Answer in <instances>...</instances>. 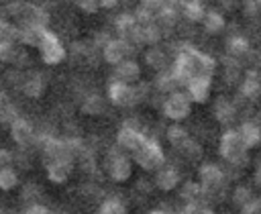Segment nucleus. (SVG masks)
Wrapping results in <instances>:
<instances>
[{
	"label": "nucleus",
	"instance_id": "20e7f679",
	"mask_svg": "<svg viewBox=\"0 0 261 214\" xmlns=\"http://www.w3.org/2000/svg\"><path fill=\"white\" fill-rule=\"evenodd\" d=\"M145 94V86H139V88H130L128 84H122V82H112L110 88H108V96L114 104H120V106H130L135 102H139Z\"/></svg>",
	"mask_w": 261,
	"mask_h": 214
},
{
	"label": "nucleus",
	"instance_id": "c03bdc74",
	"mask_svg": "<svg viewBox=\"0 0 261 214\" xmlns=\"http://www.w3.org/2000/svg\"><path fill=\"white\" fill-rule=\"evenodd\" d=\"M255 181L261 185V165H259V169H257V173H255Z\"/></svg>",
	"mask_w": 261,
	"mask_h": 214
},
{
	"label": "nucleus",
	"instance_id": "412c9836",
	"mask_svg": "<svg viewBox=\"0 0 261 214\" xmlns=\"http://www.w3.org/2000/svg\"><path fill=\"white\" fill-rule=\"evenodd\" d=\"M18 47L14 41H0V61L4 63H14L16 55H18Z\"/></svg>",
	"mask_w": 261,
	"mask_h": 214
},
{
	"label": "nucleus",
	"instance_id": "4be33fe9",
	"mask_svg": "<svg viewBox=\"0 0 261 214\" xmlns=\"http://www.w3.org/2000/svg\"><path fill=\"white\" fill-rule=\"evenodd\" d=\"M18 185V175L12 167H4L0 169V190H14Z\"/></svg>",
	"mask_w": 261,
	"mask_h": 214
},
{
	"label": "nucleus",
	"instance_id": "c756f323",
	"mask_svg": "<svg viewBox=\"0 0 261 214\" xmlns=\"http://www.w3.org/2000/svg\"><path fill=\"white\" fill-rule=\"evenodd\" d=\"M200 194H202V185H198L196 181H188V183L184 185V190H181V196H184L186 200H190V202H194Z\"/></svg>",
	"mask_w": 261,
	"mask_h": 214
},
{
	"label": "nucleus",
	"instance_id": "49530a36",
	"mask_svg": "<svg viewBox=\"0 0 261 214\" xmlns=\"http://www.w3.org/2000/svg\"><path fill=\"white\" fill-rule=\"evenodd\" d=\"M151 214H165V212H161V210H155V212H151Z\"/></svg>",
	"mask_w": 261,
	"mask_h": 214
},
{
	"label": "nucleus",
	"instance_id": "7ed1b4c3",
	"mask_svg": "<svg viewBox=\"0 0 261 214\" xmlns=\"http://www.w3.org/2000/svg\"><path fill=\"white\" fill-rule=\"evenodd\" d=\"M39 51H41V59L47 63V65H55V63H59L63 57H65V49H63V45L59 43V39L53 35V33H49L47 29L43 31V37H41V41H39Z\"/></svg>",
	"mask_w": 261,
	"mask_h": 214
},
{
	"label": "nucleus",
	"instance_id": "79ce46f5",
	"mask_svg": "<svg viewBox=\"0 0 261 214\" xmlns=\"http://www.w3.org/2000/svg\"><path fill=\"white\" fill-rule=\"evenodd\" d=\"M98 4H100V6L110 8V6H114V4H116V0H98Z\"/></svg>",
	"mask_w": 261,
	"mask_h": 214
},
{
	"label": "nucleus",
	"instance_id": "a211bd4d",
	"mask_svg": "<svg viewBox=\"0 0 261 214\" xmlns=\"http://www.w3.org/2000/svg\"><path fill=\"white\" fill-rule=\"evenodd\" d=\"M16 116H18V114H16V108H14V104L10 102L8 94H4V92L0 90V122H12Z\"/></svg>",
	"mask_w": 261,
	"mask_h": 214
},
{
	"label": "nucleus",
	"instance_id": "ddd939ff",
	"mask_svg": "<svg viewBox=\"0 0 261 214\" xmlns=\"http://www.w3.org/2000/svg\"><path fill=\"white\" fill-rule=\"evenodd\" d=\"M188 90H190V96H192L196 102H206L208 92H210V77H206V75L192 77V79L188 82Z\"/></svg>",
	"mask_w": 261,
	"mask_h": 214
},
{
	"label": "nucleus",
	"instance_id": "f03ea898",
	"mask_svg": "<svg viewBox=\"0 0 261 214\" xmlns=\"http://www.w3.org/2000/svg\"><path fill=\"white\" fill-rule=\"evenodd\" d=\"M220 155L224 159H228L232 165H243L247 163V147L243 145L239 132L234 130H228L222 135V141H220Z\"/></svg>",
	"mask_w": 261,
	"mask_h": 214
},
{
	"label": "nucleus",
	"instance_id": "1a4fd4ad",
	"mask_svg": "<svg viewBox=\"0 0 261 214\" xmlns=\"http://www.w3.org/2000/svg\"><path fill=\"white\" fill-rule=\"evenodd\" d=\"M45 167H47V175H49V179H51L53 183H63V181L69 177L71 169H73V159H55V161H47Z\"/></svg>",
	"mask_w": 261,
	"mask_h": 214
},
{
	"label": "nucleus",
	"instance_id": "aec40b11",
	"mask_svg": "<svg viewBox=\"0 0 261 214\" xmlns=\"http://www.w3.org/2000/svg\"><path fill=\"white\" fill-rule=\"evenodd\" d=\"M135 37L141 43H157L159 41V29H155L153 24H141V26H137Z\"/></svg>",
	"mask_w": 261,
	"mask_h": 214
},
{
	"label": "nucleus",
	"instance_id": "a878e982",
	"mask_svg": "<svg viewBox=\"0 0 261 214\" xmlns=\"http://www.w3.org/2000/svg\"><path fill=\"white\" fill-rule=\"evenodd\" d=\"M241 92H243L245 96H249V98H255V96H257V92H259V82H257V77H255V71H251V73L247 75L245 84L241 86Z\"/></svg>",
	"mask_w": 261,
	"mask_h": 214
},
{
	"label": "nucleus",
	"instance_id": "ea45409f",
	"mask_svg": "<svg viewBox=\"0 0 261 214\" xmlns=\"http://www.w3.org/2000/svg\"><path fill=\"white\" fill-rule=\"evenodd\" d=\"M37 194H39V190L33 183H27L22 188V200H33V198H37Z\"/></svg>",
	"mask_w": 261,
	"mask_h": 214
},
{
	"label": "nucleus",
	"instance_id": "f3484780",
	"mask_svg": "<svg viewBox=\"0 0 261 214\" xmlns=\"http://www.w3.org/2000/svg\"><path fill=\"white\" fill-rule=\"evenodd\" d=\"M239 137H241V141H243L245 147H253V145H257V143L261 141V130H259V126L247 122V124L241 126Z\"/></svg>",
	"mask_w": 261,
	"mask_h": 214
},
{
	"label": "nucleus",
	"instance_id": "7c9ffc66",
	"mask_svg": "<svg viewBox=\"0 0 261 214\" xmlns=\"http://www.w3.org/2000/svg\"><path fill=\"white\" fill-rule=\"evenodd\" d=\"M145 59H147V63H149L151 67H163V61H165L163 51H159V49H151V51H147Z\"/></svg>",
	"mask_w": 261,
	"mask_h": 214
},
{
	"label": "nucleus",
	"instance_id": "4c0bfd02",
	"mask_svg": "<svg viewBox=\"0 0 261 214\" xmlns=\"http://www.w3.org/2000/svg\"><path fill=\"white\" fill-rule=\"evenodd\" d=\"M77 6H80L82 10H86V12H94V10L100 8L98 0H77Z\"/></svg>",
	"mask_w": 261,
	"mask_h": 214
},
{
	"label": "nucleus",
	"instance_id": "72a5a7b5",
	"mask_svg": "<svg viewBox=\"0 0 261 214\" xmlns=\"http://www.w3.org/2000/svg\"><path fill=\"white\" fill-rule=\"evenodd\" d=\"M232 196H234V202L243 206V204H247V202L251 200V190H249V188H245V185H241V188H237V190H234V194H232Z\"/></svg>",
	"mask_w": 261,
	"mask_h": 214
},
{
	"label": "nucleus",
	"instance_id": "b1692460",
	"mask_svg": "<svg viewBox=\"0 0 261 214\" xmlns=\"http://www.w3.org/2000/svg\"><path fill=\"white\" fill-rule=\"evenodd\" d=\"M82 110H84L86 114H98V112L104 110V102H102L100 96H88V98L84 100Z\"/></svg>",
	"mask_w": 261,
	"mask_h": 214
},
{
	"label": "nucleus",
	"instance_id": "bb28decb",
	"mask_svg": "<svg viewBox=\"0 0 261 214\" xmlns=\"http://www.w3.org/2000/svg\"><path fill=\"white\" fill-rule=\"evenodd\" d=\"M184 14L190 18V20H202L204 18V10H202V4L200 2H186L184 6Z\"/></svg>",
	"mask_w": 261,
	"mask_h": 214
},
{
	"label": "nucleus",
	"instance_id": "c85d7f7f",
	"mask_svg": "<svg viewBox=\"0 0 261 214\" xmlns=\"http://www.w3.org/2000/svg\"><path fill=\"white\" fill-rule=\"evenodd\" d=\"M216 116H218L220 122H228V120L234 116V110H232V106H230L228 102L220 100V102L216 104Z\"/></svg>",
	"mask_w": 261,
	"mask_h": 214
},
{
	"label": "nucleus",
	"instance_id": "c9c22d12",
	"mask_svg": "<svg viewBox=\"0 0 261 214\" xmlns=\"http://www.w3.org/2000/svg\"><path fill=\"white\" fill-rule=\"evenodd\" d=\"M241 214H261V200H249L247 204H243Z\"/></svg>",
	"mask_w": 261,
	"mask_h": 214
},
{
	"label": "nucleus",
	"instance_id": "6e6552de",
	"mask_svg": "<svg viewBox=\"0 0 261 214\" xmlns=\"http://www.w3.org/2000/svg\"><path fill=\"white\" fill-rule=\"evenodd\" d=\"M163 112L169 116V118H175V120H181L190 114V100L184 96V94H177L173 92L165 104H163Z\"/></svg>",
	"mask_w": 261,
	"mask_h": 214
},
{
	"label": "nucleus",
	"instance_id": "cd10ccee",
	"mask_svg": "<svg viewBox=\"0 0 261 214\" xmlns=\"http://www.w3.org/2000/svg\"><path fill=\"white\" fill-rule=\"evenodd\" d=\"M202 20H204V24H206L208 31H220L222 24H224V20H222V16L218 12H208V14H204Z\"/></svg>",
	"mask_w": 261,
	"mask_h": 214
},
{
	"label": "nucleus",
	"instance_id": "37998d69",
	"mask_svg": "<svg viewBox=\"0 0 261 214\" xmlns=\"http://www.w3.org/2000/svg\"><path fill=\"white\" fill-rule=\"evenodd\" d=\"M196 214H214V212H212L210 208H198V212H196Z\"/></svg>",
	"mask_w": 261,
	"mask_h": 214
},
{
	"label": "nucleus",
	"instance_id": "a18cd8bd",
	"mask_svg": "<svg viewBox=\"0 0 261 214\" xmlns=\"http://www.w3.org/2000/svg\"><path fill=\"white\" fill-rule=\"evenodd\" d=\"M220 2H222V4H226V6H228V4H230V2H232V0H220Z\"/></svg>",
	"mask_w": 261,
	"mask_h": 214
},
{
	"label": "nucleus",
	"instance_id": "dca6fc26",
	"mask_svg": "<svg viewBox=\"0 0 261 214\" xmlns=\"http://www.w3.org/2000/svg\"><path fill=\"white\" fill-rule=\"evenodd\" d=\"M135 77H139V65L135 61H120L116 67V82L126 84Z\"/></svg>",
	"mask_w": 261,
	"mask_h": 214
},
{
	"label": "nucleus",
	"instance_id": "f704fd0d",
	"mask_svg": "<svg viewBox=\"0 0 261 214\" xmlns=\"http://www.w3.org/2000/svg\"><path fill=\"white\" fill-rule=\"evenodd\" d=\"M167 137H169V141H171V143L179 145V143L186 139V130H184V128H179V126H171V128L167 130Z\"/></svg>",
	"mask_w": 261,
	"mask_h": 214
},
{
	"label": "nucleus",
	"instance_id": "9d476101",
	"mask_svg": "<svg viewBox=\"0 0 261 214\" xmlns=\"http://www.w3.org/2000/svg\"><path fill=\"white\" fill-rule=\"evenodd\" d=\"M222 171L212 165V163H206L202 169H200V179H202V192H214L216 188H220L222 183Z\"/></svg>",
	"mask_w": 261,
	"mask_h": 214
},
{
	"label": "nucleus",
	"instance_id": "a19ab883",
	"mask_svg": "<svg viewBox=\"0 0 261 214\" xmlns=\"http://www.w3.org/2000/svg\"><path fill=\"white\" fill-rule=\"evenodd\" d=\"M22 214H51L49 212V208L47 206H41V204H33V206H29Z\"/></svg>",
	"mask_w": 261,
	"mask_h": 214
},
{
	"label": "nucleus",
	"instance_id": "9b49d317",
	"mask_svg": "<svg viewBox=\"0 0 261 214\" xmlns=\"http://www.w3.org/2000/svg\"><path fill=\"white\" fill-rule=\"evenodd\" d=\"M126 55H128V43L122 39H114V41H108L104 45V59L108 63L118 65L120 61H124Z\"/></svg>",
	"mask_w": 261,
	"mask_h": 214
},
{
	"label": "nucleus",
	"instance_id": "2eb2a0df",
	"mask_svg": "<svg viewBox=\"0 0 261 214\" xmlns=\"http://www.w3.org/2000/svg\"><path fill=\"white\" fill-rule=\"evenodd\" d=\"M20 84H22V92H24L29 98H39V96L43 94V90H45V79H43V75L37 73V71L29 73Z\"/></svg>",
	"mask_w": 261,
	"mask_h": 214
},
{
	"label": "nucleus",
	"instance_id": "de8ad7c7",
	"mask_svg": "<svg viewBox=\"0 0 261 214\" xmlns=\"http://www.w3.org/2000/svg\"><path fill=\"white\" fill-rule=\"evenodd\" d=\"M255 4H257V6H261V0H255Z\"/></svg>",
	"mask_w": 261,
	"mask_h": 214
},
{
	"label": "nucleus",
	"instance_id": "f257e3e1",
	"mask_svg": "<svg viewBox=\"0 0 261 214\" xmlns=\"http://www.w3.org/2000/svg\"><path fill=\"white\" fill-rule=\"evenodd\" d=\"M6 12L18 22V26H37V29H45L49 16L47 12L37 6V4H31V2H22V0H16V2H10L6 6Z\"/></svg>",
	"mask_w": 261,
	"mask_h": 214
},
{
	"label": "nucleus",
	"instance_id": "4468645a",
	"mask_svg": "<svg viewBox=\"0 0 261 214\" xmlns=\"http://www.w3.org/2000/svg\"><path fill=\"white\" fill-rule=\"evenodd\" d=\"M145 141H147V139H145L141 132H137L135 128H128V126L120 128V132H118V145L124 147V149H128V151H133V153H135Z\"/></svg>",
	"mask_w": 261,
	"mask_h": 214
},
{
	"label": "nucleus",
	"instance_id": "f8f14e48",
	"mask_svg": "<svg viewBox=\"0 0 261 214\" xmlns=\"http://www.w3.org/2000/svg\"><path fill=\"white\" fill-rule=\"evenodd\" d=\"M163 8H165L163 0H143L139 10H137V18L135 20H141L143 24H149L151 18H157Z\"/></svg>",
	"mask_w": 261,
	"mask_h": 214
},
{
	"label": "nucleus",
	"instance_id": "393cba45",
	"mask_svg": "<svg viewBox=\"0 0 261 214\" xmlns=\"http://www.w3.org/2000/svg\"><path fill=\"white\" fill-rule=\"evenodd\" d=\"M0 41H14L16 43V26L0 16Z\"/></svg>",
	"mask_w": 261,
	"mask_h": 214
},
{
	"label": "nucleus",
	"instance_id": "473e14b6",
	"mask_svg": "<svg viewBox=\"0 0 261 214\" xmlns=\"http://www.w3.org/2000/svg\"><path fill=\"white\" fill-rule=\"evenodd\" d=\"M179 147H181V151H184L186 155H190V157H196V155H200V145H198L196 141L184 139V141L179 143Z\"/></svg>",
	"mask_w": 261,
	"mask_h": 214
},
{
	"label": "nucleus",
	"instance_id": "6ab92c4d",
	"mask_svg": "<svg viewBox=\"0 0 261 214\" xmlns=\"http://www.w3.org/2000/svg\"><path fill=\"white\" fill-rule=\"evenodd\" d=\"M177 181H179L177 171H175V169H169V167L161 169L159 175H157V185H159L161 190H173V188L177 185Z\"/></svg>",
	"mask_w": 261,
	"mask_h": 214
},
{
	"label": "nucleus",
	"instance_id": "5701e85b",
	"mask_svg": "<svg viewBox=\"0 0 261 214\" xmlns=\"http://www.w3.org/2000/svg\"><path fill=\"white\" fill-rule=\"evenodd\" d=\"M100 214H126V208L118 198H108L102 202Z\"/></svg>",
	"mask_w": 261,
	"mask_h": 214
},
{
	"label": "nucleus",
	"instance_id": "39448f33",
	"mask_svg": "<svg viewBox=\"0 0 261 214\" xmlns=\"http://www.w3.org/2000/svg\"><path fill=\"white\" fill-rule=\"evenodd\" d=\"M10 137H12V141H14L20 149H27V147L35 145L37 132H35L33 124H31L27 118L16 116V118L10 122Z\"/></svg>",
	"mask_w": 261,
	"mask_h": 214
},
{
	"label": "nucleus",
	"instance_id": "58836bf2",
	"mask_svg": "<svg viewBox=\"0 0 261 214\" xmlns=\"http://www.w3.org/2000/svg\"><path fill=\"white\" fill-rule=\"evenodd\" d=\"M157 86H159L161 90H171V88L175 86V79H173L171 75H161V77L157 79Z\"/></svg>",
	"mask_w": 261,
	"mask_h": 214
},
{
	"label": "nucleus",
	"instance_id": "423d86ee",
	"mask_svg": "<svg viewBox=\"0 0 261 214\" xmlns=\"http://www.w3.org/2000/svg\"><path fill=\"white\" fill-rule=\"evenodd\" d=\"M133 155H135L137 163H139L141 167H145V169H153V167H157V165L163 163V153H161V149H159L155 143H151V141H145Z\"/></svg>",
	"mask_w": 261,
	"mask_h": 214
},
{
	"label": "nucleus",
	"instance_id": "e433bc0d",
	"mask_svg": "<svg viewBox=\"0 0 261 214\" xmlns=\"http://www.w3.org/2000/svg\"><path fill=\"white\" fill-rule=\"evenodd\" d=\"M12 161H14V153L8 149H0V169L12 167Z\"/></svg>",
	"mask_w": 261,
	"mask_h": 214
},
{
	"label": "nucleus",
	"instance_id": "0eeeda50",
	"mask_svg": "<svg viewBox=\"0 0 261 214\" xmlns=\"http://www.w3.org/2000/svg\"><path fill=\"white\" fill-rule=\"evenodd\" d=\"M108 171L112 175V179L116 181H124L130 175V161L126 159V155H122L118 149H112L108 153Z\"/></svg>",
	"mask_w": 261,
	"mask_h": 214
},
{
	"label": "nucleus",
	"instance_id": "2f4dec72",
	"mask_svg": "<svg viewBox=\"0 0 261 214\" xmlns=\"http://www.w3.org/2000/svg\"><path fill=\"white\" fill-rule=\"evenodd\" d=\"M230 53H234V55H243V53H247V49H249V45H247V41L245 39H241V37H234V39H230Z\"/></svg>",
	"mask_w": 261,
	"mask_h": 214
}]
</instances>
